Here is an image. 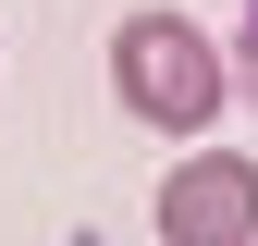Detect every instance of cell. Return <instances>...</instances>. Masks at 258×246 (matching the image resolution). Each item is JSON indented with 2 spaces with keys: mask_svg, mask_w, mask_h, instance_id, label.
<instances>
[{
  "mask_svg": "<svg viewBox=\"0 0 258 246\" xmlns=\"http://www.w3.org/2000/svg\"><path fill=\"white\" fill-rule=\"evenodd\" d=\"M148 222H160V246H258V160H234V148H184Z\"/></svg>",
  "mask_w": 258,
  "mask_h": 246,
  "instance_id": "obj_2",
  "label": "cell"
},
{
  "mask_svg": "<svg viewBox=\"0 0 258 246\" xmlns=\"http://www.w3.org/2000/svg\"><path fill=\"white\" fill-rule=\"evenodd\" d=\"M234 86H246V99H258V0H246V13H234Z\"/></svg>",
  "mask_w": 258,
  "mask_h": 246,
  "instance_id": "obj_3",
  "label": "cell"
},
{
  "mask_svg": "<svg viewBox=\"0 0 258 246\" xmlns=\"http://www.w3.org/2000/svg\"><path fill=\"white\" fill-rule=\"evenodd\" d=\"M111 86H123L136 123L197 136V123L221 111V86H234V61H221V37L184 25V13H123V25H111Z\"/></svg>",
  "mask_w": 258,
  "mask_h": 246,
  "instance_id": "obj_1",
  "label": "cell"
}]
</instances>
